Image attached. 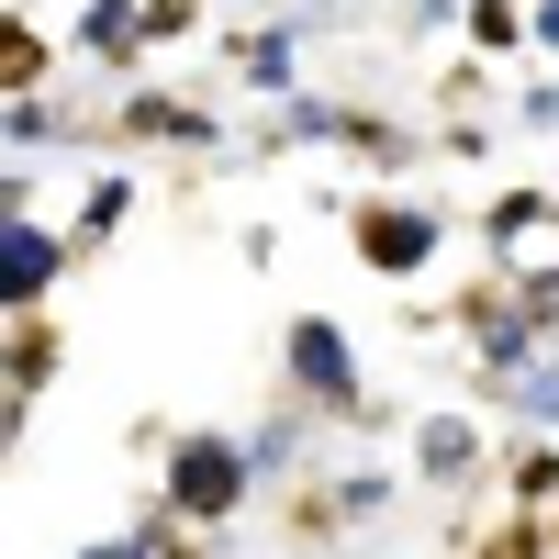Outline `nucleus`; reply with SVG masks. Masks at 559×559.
Here are the masks:
<instances>
[{"label":"nucleus","mask_w":559,"mask_h":559,"mask_svg":"<svg viewBox=\"0 0 559 559\" xmlns=\"http://www.w3.org/2000/svg\"><path fill=\"white\" fill-rule=\"evenodd\" d=\"M79 559H157L146 537H102V548H79Z\"/></svg>","instance_id":"f3484780"},{"label":"nucleus","mask_w":559,"mask_h":559,"mask_svg":"<svg viewBox=\"0 0 559 559\" xmlns=\"http://www.w3.org/2000/svg\"><path fill=\"white\" fill-rule=\"evenodd\" d=\"M414 459H426V481H471L481 471V437L459 426V414H426V426H414Z\"/></svg>","instance_id":"1a4fd4ad"},{"label":"nucleus","mask_w":559,"mask_h":559,"mask_svg":"<svg viewBox=\"0 0 559 559\" xmlns=\"http://www.w3.org/2000/svg\"><path fill=\"white\" fill-rule=\"evenodd\" d=\"M123 213H134L123 179H90V202H79V224H68V247H79V258H102V247L123 236Z\"/></svg>","instance_id":"9b49d317"},{"label":"nucleus","mask_w":559,"mask_h":559,"mask_svg":"<svg viewBox=\"0 0 559 559\" xmlns=\"http://www.w3.org/2000/svg\"><path fill=\"white\" fill-rule=\"evenodd\" d=\"M537 224H559V191H537V179H526V191H492V213H481V247H492V258H515V247L537 236Z\"/></svg>","instance_id":"6e6552de"},{"label":"nucleus","mask_w":559,"mask_h":559,"mask_svg":"<svg viewBox=\"0 0 559 559\" xmlns=\"http://www.w3.org/2000/svg\"><path fill=\"white\" fill-rule=\"evenodd\" d=\"M548 492H559V448H515V515H537Z\"/></svg>","instance_id":"4468645a"},{"label":"nucleus","mask_w":559,"mask_h":559,"mask_svg":"<svg viewBox=\"0 0 559 559\" xmlns=\"http://www.w3.org/2000/svg\"><path fill=\"white\" fill-rule=\"evenodd\" d=\"M280 381H292L302 414H369L358 403V347L324 313H292V336H280Z\"/></svg>","instance_id":"f03ea898"},{"label":"nucleus","mask_w":559,"mask_h":559,"mask_svg":"<svg viewBox=\"0 0 559 559\" xmlns=\"http://www.w3.org/2000/svg\"><path fill=\"white\" fill-rule=\"evenodd\" d=\"M68 258H79L68 236H45L34 213H12L0 224V313H45V280H57Z\"/></svg>","instance_id":"20e7f679"},{"label":"nucleus","mask_w":559,"mask_h":559,"mask_svg":"<svg viewBox=\"0 0 559 559\" xmlns=\"http://www.w3.org/2000/svg\"><path fill=\"white\" fill-rule=\"evenodd\" d=\"M45 68H57V45H45V34L12 12V23H0V90H12V102H34V90H45Z\"/></svg>","instance_id":"9d476101"},{"label":"nucleus","mask_w":559,"mask_h":559,"mask_svg":"<svg viewBox=\"0 0 559 559\" xmlns=\"http://www.w3.org/2000/svg\"><path fill=\"white\" fill-rule=\"evenodd\" d=\"M247 492H258V448H247V437H168L157 503H168L179 526H236Z\"/></svg>","instance_id":"f257e3e1"},{"label":"nucleus","mask_w":559,"mask_h":559,"mask_svg":"<svg viewBox=\"0 0 559 559\" xmlns=\"http://www.w3.org/2000/svg\"><path fill=\"white\" fill-rule=\"evenodd\" d=\"M45 381H57V324H45V313H12V426L45 403Z\"/></svg>","instance_id":"0eeeda50"},{"label":"nucleus","mask_w":559,"mask_h":559,"mask_svg":"<svg viewBox=\"0 0 559 559\" xmlns=\"http://www.w3.org/2000/svg\"><path fill=\"white\" fill-rule=\"evenodd\" d=\"M471 45L481 57H526V12L515 0H471Z\"/></svg>","instance_id":"ddd939ff"},{"label":"nucleus","mask_w":559,"mask_h":559,"mask_svg":"<svg viewBox=\"0 0 559 559\" xmlns=\"http://www.w3.org/2000/svg\"><path fill=\"white\" fill-rule=\"evenodd\" d=\"M112 134H123V146H213V112L179 102V90H123Z\"/></svg>","instance_id":"39448f33"},{"label":"nucleus","mask_w":559,"mask_h":559,"mask_svg":"<svg viewBox=\"0 0 559 559\" xmlns=\"http://www.w3.org/2000/svg\"><path fill=\"white\" fill-rule=\"evenodd\" d=\"M236 79L280 102V90H292V34H236Z\"/></svg>","instance_id":"f8f14e48"},{"label":"nucleus","mask_w":559,"mask_h":559,"mask_svg":"<svg viewBox=\"0 0 559 559\" xmlns=\"http://www.w3.org/2000/svg\"><path fill=\"white\" fill-rule=\"evenodd\" d=\"M191 23H202V0H146V45H179Z\"/></svg>","instance_id":"dca6fc26"},{"label":"nucleus","mask_w":559,"mask_h":559,"mask_svg":"<svg viewBox=\"0 0 559 559\" xmlns=\"http://www.w3.org/2000/svg\"><path fill=\"white\" fill-rule=\"evenodd\" d=\"M437 247H448V224H437L426 202H403V191H381V202H358V213H347V258H358V269H381V280L437 269Z\"/></svg>","instance_id":"7ed1b4c3"},{"label":"nucleus","mask_w":559,"mask_h":559,"mask_svg":"<svg viewBox=\"0 0 559 559\" xmlns=\"http://www.w3.org/2000/svg\"><path fill=\"white\" fill-rule=\"evenodd\" d=\"M68 45H79L90 68H134V57H146V0H90Z\"/></svg>","instance_id":"423d86ee"},{"label":"nucleus","mask_w":559,"mask_h":559,"mask_svg":"<svg viewBox=\"0 0 559 559\" xmlns=\"http://www.w3.org/2000/svg\"><path fill=\"white\" fill-rule=\"evenodd\" d=\"M471 559H548V526H537V515H503V526H492Z\"/></svg>","instance_id":"2eb2a0df"}]
</instances>
